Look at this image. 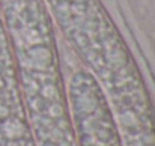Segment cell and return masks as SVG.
Listing matches in <instances>:
<instances>
[{
	"label": "cell",
	"mask_w": 155,
	"mask_h": 146,
	"mask_svg": "<svg viewBox=\"0 0 155 146\" xmlns=\"http://www.w3.org/2000/svg\"><path fill=\"white\" fill-rule=\"evenodd\" d=\"M26 127L20 91L15 83L8 42L0 21V137L17 134Z\"/></svg>",
	"instance_id": "cell-1"
}]
</instances>
